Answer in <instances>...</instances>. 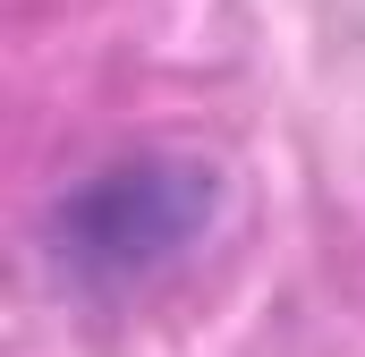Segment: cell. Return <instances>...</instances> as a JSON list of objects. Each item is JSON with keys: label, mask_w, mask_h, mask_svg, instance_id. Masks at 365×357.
<instances>
[{"label": "cell", "mask_w": 365, "mask_h": 357, "mask_svg": "<svg viewBox=\"0 0 365 357\" xmlns=\"http://www.w3.org/2000/svg\"><path fill=\"white\" fill-rule=\"evenodd\" d=\"M212 204H221L212 162L128 154V162H102L93 178H77L51 204V256L86 289H128V281H153V272L179 264L212 230Z\"/></svg>", "instance_id": "6da1fadb"}]
</instances>
